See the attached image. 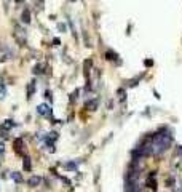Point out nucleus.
<instances>
[{
	"instance_id": "1",
	"label": "nucleus",
	"mask_w": 182,
	"mask_h": 192,
	"mask_svg": "<svg viewBox=\"0 0 182 192\" xmlns=\"http://www.w3.org/2000/svg\"><path fill=\"white\" fill-rule=\"evenodd\" d=\"M37 112H39L42 117H46V118H51V117H53V109L50 107L48 104H45V102L37 107Z\"/></svg>"
},
{
	"instance_id": "2",
	"label": "nucleus",
	"mask_w": 182,
	"mask_h": 192,
	"mask_svg": "<svg viewBox=\"0 0 182 192\" xmlns=\"http://www.w3.org/2000/svg\"><path fill=\"white\" fill-rule=\"evenodd\" d=\"M118 58H120V56H118L117 51H113V50H107V51H105V59H107V61L115 63V64H120L121 61Z\"/></svg>"
},
{
	"instance_id": "3",
	"label": "nucleus",
	"mask_w": 182,
	"mask_h": 192,
	"mask_svg": "<svg viewBox=\"0 0 182 192\" xmlns=\"http://www.w3.org/2000/svg\"><path fill=\"white\" fill-rule=\"evenodd\" d=\"M147 186H149L152 191H156L158 182H156V179H155V171H150V174L147 176Z\"/></svg>"
},
{
	"instance_id": "4",
	"label": "nucleus",
	"mask_w": 182,
	"mask_h": 192,
	"mask_svg": "<svg viewBox=\"0 0 182 192\" xmlns=\"http://www.w3.org/2000/svg\"><path fill=\"white\" fill-rule=\"evenodd\" d=\"M27 184L31 187H39L42 184V176H37V174H32L31 178L27 179Z\"/></svg>"
},
{
	"instance_id": "5",
	"label": "nucleus",
	"mask_w": 182,
	"mask_h": 192,
	"mask_svg": "<svg viewBox=\"0 0 182 192\" xmlns=\"http://www.w3.org/2000/svg\"><path fill=\"white\" fill-rule=\"evenodd\" d=\"M21 19H23V23H24V24H31L32 16H31V10H29L27 7L23 10V13H21Z\"/></svg>"
},
{
	"instance_id": "6",
	"label": "nucleus",
	"mask_w": 182,
	"mask_h": 192,
	"mask_svg": "<svg viewBox=\"0 0 182 192\" xmlns=\"http://www.w3.org/2000/svg\"><path fill=\"white\" fill-rule=\"evenodd\" d=\"M13 147H15V152L16 154H23V147H24V143L21 138H16L13 141Z\"/></svg>"
},
{
	"instance_id": "7",
	"label": "nucleus",
	"mask_w": 182,
	"mask_h": 192,
	"mask_svg": "<svg viewBox=\"0 0 182 192\" xmlns=\"http://www.w3.org/2000/svg\"><path fill=\"white\" fill-rule=\"evenodd\" d=\"M23 170L24 171H32V160L29 159L27 155L24 157V160H23Z\"/></svg>"
},
{
	"instance_id": "8",
	"label": "nucleus",
	"mask_w": 182,
	"mask_h": 192,
	"mask_svg": "<svg viewBox=\"0 0 182 192\" xmlns=\"http://www.w3.org/2000/svg\"><path fill=\"white\" fill-rule=\"evenodd\" d=\"M85 107H86L88 110H96V109H98V101H96V99H90V101H86Z\"/></svg>"
},
{
	"instance_id": "9",
	"label": "nucleus",
	"mask_w": 182,
	"mask_h": 192,
	"mask_svg": "<svg viewBox=\"0 0 182 192\" xmlns=\"http://www.w3.org/2000/svg\"><path fill=\"white\" fill-rule=\"evenodd\" d=\"M11 178H13V181L16 182V184L23 182V174H21L19 171H13V173H11Z\"/></svg>"
},
{
	"instance_id": "10",
	"label": "nucleus",
	"mask_w": 182,
	"mask_h": 192,
	"mask_svg": "<svg viewBox=\"0 0 182 192\" xmlns=\"http://www.w3.org/2000/svg\"><path fill=\"white\" fill-rule=\"evenodd\" d=\"M142 77H144V74H141V75H137L136 79H131L129 82H128V87H129V88H133V87H137V82H139V80L142 79Z\"/></svg>"
},
{
	"instance_id": "11",
	"label": "nucleus",
	"mask_w": 182,
	"mask_h": 192,
	"mask_svg": "<svg viewBox=\"0 0 182 192\" xmlns=\"http://www.w3.org/2000/svg\"><path fill=\"white\" fill-rule=\"evenodd\" d=\"M117 96H118V99H120V101H126V91H125V88H118L117 90Z\"/></svg>"
},
{
	"instance_id": "12",
	"label": "nucleus",
	"mask_w": 182,
	"mask_h": 192,
	"mask_svg": "<svg viewBox=\"0 0 182 192\" xmlns=\"http://www.w3.org/2000/svg\"><path fill=\"white\" fill-rule=\"evenodd\" d=\"M3 128H5V130H10V128H13V127H16V123L11 120V118H8V120H5L3 122V125H2Z\"/></svg>"
},
{
	"instance_id": "13",
	"label": "nucleus",
	"mask_w": 182,
	"mask_h": 192,
	"mask_svg": "<svg viewBox=\"0 0 182 192\" xmlns=\"http://www.w3.org/2000/svg\"><path fill=\"white\" fill-rule=\"evenodd\" d=\"M5 96H7V87L3 82H0V99H3Z\"/></svg>"
},
{
	"instance_id": "14",
	"label": "nucleus",
	"mask_w": 182,
	"mask_h": 192,
	"mask_svg": "<svg viewBox=\"0 0 182 192\" xmlns=\"http://www.w3.org/2000/svg\"><path fill=\"white\" fill-rule=\"evenodd\" d=\"M66 170H72V171H75V170H77V162H67V163H66Z\"/></svg>"
},
{
	"instance_id": "15",
	"label": "nucleus",
	"mask_w": 182,
	"mask_h": 192,
	"mask_svg": "<svg viewBox=\"0 0 182 192\" xmlns=\"http://www.w3.org/2000/svg\"><path fill=\"white\" fill-rule=\"evenodd\" d=\"M43 96H46V99H48L50 102L53 101V98H51V91H45V93H43Z\"/></svg>"
},
{
	"instance_id": "16",
	"label": "nucleus",
	"mask_w": 182,
	"mask_h": 192,
	"mask_svg": "<svg viewBox=\"0 0 182 192\" xmlns=\"http://www.w3.org/2000/svg\"><path fill=\"white\" fill-rule=\"evenodd\" d=\"M3 154H5V144L0 141V155H3Z\"/></svg>"
},
{
	"instance_id": "17",
	"label": "nucleus",
	"mask_w": 182,
	"mask_h": 192,
	"mask_svg": "<svg viewBox=\"0 0 182 192\" xmlns=\"http://www.w3.org/2000/svg\"><path fill=\"white\" fill-rule=\"evenodd\" d=\"M144 64H145V66H153V61H152V59H144Z\"/></svg>"
},
{
	"instance_id": "18",
	"label": "nucleus",
	"mask_w": 182,
	"mask_h": 192,
	"mask_svg": "<svg viewBox=\"0 0 182 192\" xmlns=\"http://www.w3.org/2000/svg\"><path fill=\"white\" fill-rule=\"evenodd\" d=\"M40 67H42L40 64H37V66L34 67V74H40Z\"/></svg>"
},
{
	"instance_id": "19",
	"label": "nucleus",
	"mask_w": 182,
	"mask_h": 192,
	"mask_svg": "<svg viewBox=\"0 0 182 192\" xmlns=\"http://www.w3.org/2000/svg\"><path fill=\"white\" fill-rule=\"evenodd\" d=\"M61 45V40H59V38H54L53 40V46H59Z\"/></svg>"
},
{
	"instance_id": "20",
	"label": "nucleus",
	"mask_w": 182,
	"mask_h": 192,
	"mask_svg": "<svg viewBox=\"0 0 182 192\" xmlns=\"http://www.w3.org/2000/svg\"><path fill=\"white\" fill-rule=\"evenodd\" d=\"M58 27L61 29L62 32H66V26H64V24H61V23H59V24H58Z\"/></svg>"
},
{
	"instance_id": "21",
	"label": "nucleus",
	"mask_w": 182,
	"mask_h": 192,
	"mask_svg": "<svg viewBox=\"0 0 182 192\" xmlns=\"http://www.w3.org/2000/svg\"><path fill=\"white\" fill-rule=\"evenodd\" d=\"M15 2H16V3H18V5H19V3H24V0H15Z\"/></svg>"
},
{
	"instance_id": "22",
	"label": "nucleus",
	"mask_w": 182,
	"mask_h": 192,
	"mask_svg": "<svg viewBox=\"0 0 182 192\" xmlns=\"http://www.w3.org/2000/svg\"><path fill=\"white\" fill-rule=\"evenodd\" d=\"M70 2H77V0H70Z\"/></svg>"
}]
</instances>
